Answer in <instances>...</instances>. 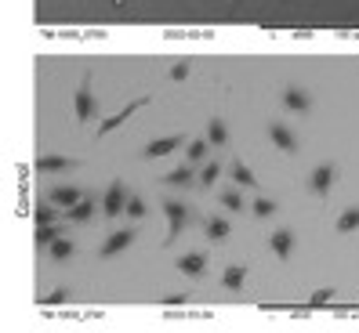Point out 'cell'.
<instances>
[{
	"mask_svg": "<svg viewBox=\"0 0 359 333\" xmlns=\"http://www.w3.org/2000/svg\"><path fill=\"white\" fill-rule=\"evenodd\" d=\"M272 250H276V254H287V250H290V235L287 232H276L272 235Z\"/></svg>",
	"mask_w": 359,
	"mask_h": 333,
	"instance_id": "6da1fadb",
	"label": "cell"
},
{
	"mask_svg": "<svg viewBox=\"0 0 359 333\" xmlns=\"http://www.w3.org/2000/svg\"><path fill=\"white\" fill-rule=\"evenodd\" d=\"M204 156H207V145H204V141H192V145H189V163H199Z\"/></svg>",
	"mask_w": 359,
	"mask_h": 333,
	"instance_id": "7a4b0ae2",
	"label": "cell"
},
{
	"mask_svg": "<svg viewBox=\"0 0 359 333\" xmlns=\"http://www.w3.org/2000/svg\"><path fill=\"white\" fill-rule=\"evenodd\" d=\"M182 268H185V272H199V268H204V254H189V257L182 261Z\"/></svg>",
	"mask_w": 359,
	"mask_h": 333,
	"instance_id": "3957f363",
	"label": "cell"
},
{
	"mask_svg": "<svg viewBox=\"0 0 359 333\" xmlns=\"http://www.w3.org/2000/svg\"><path fill=\"white\" fill-rule=\"evenodd\" d=\"M272 138H276V145H283V149H294V141H290V134H287L283 127H272Z\"/></svg>",
	"mask_w": 359,
	"mask_h": 333,
	"instance_id": "277c9868",
	"label": "cell"
},
{
	"mask_svg": "<svg viewBox=\"0 0 359 333\" xmlns=\"http://www.w3.org/2000/svg\"><path fill=\"white\" fill-rule=\"evenodd\" d=\"M105 210H109V214H120V185L109 192V199H105Z\"/></svg>",
	"mask_w": 359,
	"mask_h": 333,
	"instance_id": "5b68a950",
	"label": "cell"
},
{
	"mask_svg": "<svg viewBox=\"0 0 359 333\" xmlns=\"http://www.w3.org/2000/svg\"><path fill=\"white\" fill-rule=\"evenodd\" d=\"M327 185H330V171L323 167V171L316 174V192H327Z\"/></svg>",
	"mask_w": 359,
	"mask_h": 333,
	"instance_id": "8992f818",
	"label": "cell"
},
{
	"mask_svg": "<svg viewBox=\"0 0 359 333\" xmlns=\"http://www.w3.org/2000/svg\"><path fill=\"white\" fill-rule=\"evenodd\" d=\"M207 232H211V239H225V225H221V221H211Z\"/></svg>",
	"mask_w": 359,
	"mask_h": 333,
	"instance_id": "52a82bcc",
	"label": "cell"
},
{
	"mask_svg": "<svg viewBox=\"0 0 359 333\" xmlns=\"http://www.w3.org/2000/svg\"><path fill=\"white\" fill-rule=\"evenodd\" d=\"M69 254V243H55V257H65Z\"/></svg>",
	"mask_w": 359,
	"mask_h": 333,
	"instance_id": "ba28073f",
	"label": "cell"
},
{
	"mask_svg": "<svg viewBox=\"0 0 359 333\" xmlns=\"http://www.w3.org/2000/svg\"><path fill=\"white\" fill-rule=\"evenodd\" d=\"M211 138H214V141H225V131L218 127V123H214V127H211Z\"/></svg>",
	"mask_w": 359,
	"mask_h": 333,
	"instance_id": "9c48e42d",
	"label": "cell"
}]
</instances>
